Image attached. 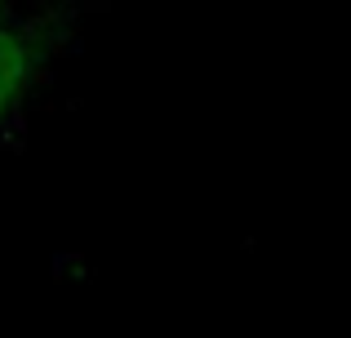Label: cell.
Here are the masks:
<instances>
[{
    "label": "cell",
    "instance_id": "obj_1",
    "mask_svg": "<svg viewBox=\"0 0 351 338\" xmlns=\"http://www.w3.org/2000/svg\"><path fill=\"white\" fill-rule=\"evenodd\" d=\"M67 32L71 14L62 0H0V147L23 130Z\"/></svg>",
    "mask_w": 351,
    "mask_h": 338
}]
</instances>
